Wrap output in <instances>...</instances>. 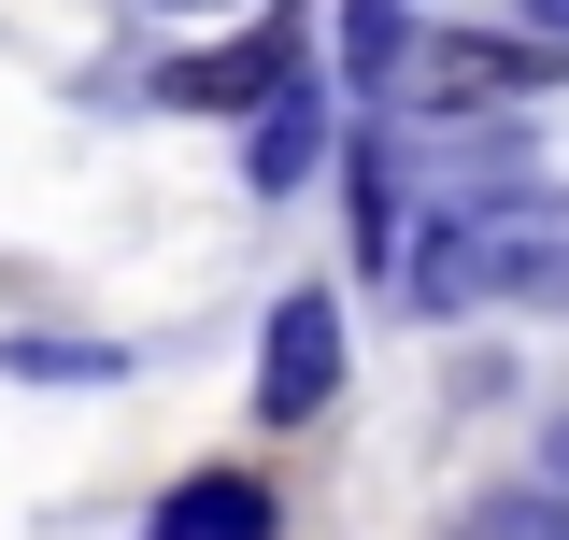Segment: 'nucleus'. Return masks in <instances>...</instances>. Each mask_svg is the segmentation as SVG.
Returning <instances> with one entry per match:
<instances>
[{
  "mask_svg": "<svg viewBox=\"0 0 569 540\" xmlns=\"http://www.w3.org/2000/svg\"><path fill=\"white\" fill-rule=\"evenodd\" d=\"M399 43H413V29H399V0H342V71L370 86V100H385V71H399Z\"/></svg>",
  "mask_w": 569,
  "mask_h": 540,
  "instance_id": "nucleus-7",
  "label": "nucleus"
},
{
  "mask_svg": "<svg viewBox=\"0 0 569 540\" xmlns=\"http://www.w3.org/2000/svg\"><path fill=\"white\" fill-rule=\"evenodd\" d=\"M328 399H342V299H328V284H284L271 341H257V412H271V427H313Z\"/></svg>",
  "mask_w": 569,
  "mask_h": 540,
  "instance_id": "nucleus-2",
  "label": "nucleus"
},
{
  "mask_svg": "<svg viewBox=\"0 0 569 540\" xmlns=\"http://www.w3.org/2000/svg\"><path fill=\"white\" fill-rule=\"evenodd\" d=\"M284 71H313V43H299V14L271 0L242 43H200V58H171V71H157V100H171V114H257Z\"/></svg>",
  "mask_w": 569,
  "mask_h": 540,
  "instance_id": "nucleus-3",
  "label": "nucleus"
},
{
  "mask_svg": "<svg viewBox=\"0 0 569 540\" xmlns=\"http://www.w3.org/2000/svg\"><path fill=\"white\" fill-rule=\"evenodd\" d=\"M0 370H14V384H114L129 356H114V341H58V328H14V341H0Z\"/></svg>",
  "mask_w": 569,
  "mask_h": 540,
  "instance_id": "nucleus-6",
  "label": "nucleus"
},
{
  "mask_svg": "<svg viewBox=\"0 0 569 540\" xmlns=\"http://www.w3.org/2000/svg\"><path fill=\"white\" fill-rule=\"evenodd\" d=\"M171 14H200V0H171Z\"/></svg>",
  "mask_w": 569,
  "mask_h": 540,
  "instance_id": "nucleus-10",
  "label": "nucleus"
},
{
  "mask_svg": "<svg viewBox=\"0 0 569 540\" xmlns=\"http://www.w3.org/2000/svg\"><path fill=\"white\" fill-rule=\"evenodd\" d=\"M556 71H569V43H541V29H427V43H399L385 100H399L413 129H456V114H512V100H541Z\"/></svg>",
  "mask_w": 569,
  "mask_h": 540,
  "instance_id": "nucleus-1",
  "label": "nucleus"
},
{
  "mask_svg": "<svg viewBox=\"0 0 569 540\" xmlns=\"http://www.w3.org/2000/svg\"><path fill=\"white\" fill-rule=\"evenodd\" d=\"M470 540H569V498L512 483V498H485V512H470Z\"/></svg>",
  "mask_w": 569,
  "mask_h": 540,
  "instance_id": "nucleus-8",
  "label": "nucleus"
},
{
  "mask_svg": "<svg viewBox=\"0 0 569 540\" xmlns=\"http://www.w3.org/2000/svg\"><path fill=\"white\" fill-rule=\"evenodd\" d=\"M142 540H284V512H271L257 470H200V483H171L142 512Z\"/></svg>",
  "mask_w": 569,
  "mask_h": 540,
  "instance_id": "nucleus-5",
  "label": "nucleus"
},
{
  "mask_svg": "<svg viewBox=\"0 0 569 540\" xmlns=\"http://www.w3.org/2000/svg\"><path fill=\"white\" fill-rule=\"evenodd\" d=\"M512 14H527V29H541V43H569V0H512Z\"/></svg>",
  "mask_w": 569,
  "mask_h": 540,
  "instance_id": "nucleus-9",
  "label": "nucleus"
},
{
  "mask_svg": "<svg viewBox=\"0 0 569 540\" xmlns=\"http://www.w3.org/2000/svg\"><path fill=\"white\" fill-rule=\"evenodd\" d=\"M328 86H313V71H284L271 100H257V142H242V186H257V200H299V186H313V171H328Z\"/></svg>",
  "mask_w": 569,
  "mask_h": 540,
  "instance_id": "nucleus-4",
  "label": "nucleus"
}]
</instances>
